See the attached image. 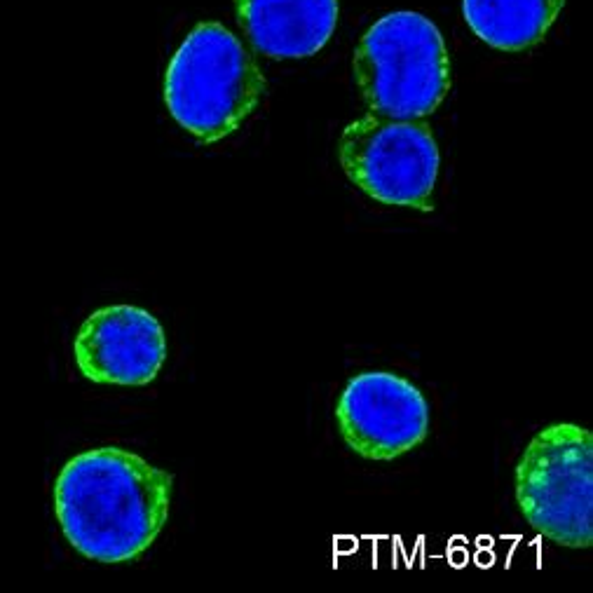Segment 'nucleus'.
Wrapping results in <instances>:
<instances>
[{
    "label": "nucleus",
    "instance_id": "f257e3e1",
    "mask_svg": "<svg viewBox=\"0 0 593 593\" xmlns=\"http://www.w3.org/2000/svg\"><path fill=\"white\" fill-rule=\"evenodd\" d=\"M174 476L125 448H92L54 481V514L78 554L104 565L132 563L167 526Z\"/></svg>",
    "mask_w": 593,
    "mask_h": 593
},
{
    "label": "nucleus",
    "instance_id": "f03ea898",
    "mask_svg": "<svg viewBox=\"0 0 593 593\" xmlns=\"http://www.w3.org/2000/svg\"><path fill=\"white\" fill-rule=\"evenodd\" d=\"M265 76L244 45L221 24H197L169 61L165 104L200 143L235 134L261 104Z\"/></svg>",
    "mask_w": 593,
    "mask_h": 593
},
{
    "label": "nucleus",
    "instance_id": "7ed1b4c3",
    "mask_svg": "<svg viewBox=\"0 0 593 593\" xmlns=\"http://www.w3.org/2000/svg\"><path fill=\"white\" fill-rule=\"evenodd\" d=\"M352 71L368 111L392 120L432 115L453 83L441 31L420 12L378 19L359 40Z\"/></svg>",
    "mask_w": 593,
    "mask_h": 593
},
{
    "label": "nucleus",
    "instance_id": "20e7f679",
    "mask_svg": "<svg viewBox=\"0 0 593 593\" xmlns=\"http://www.w3.org/2000/svg\"><path fill=\"white\" fill-rule=\"evenodd\" d=\"M516 502L537 533L565 549L593 544V436L558 422L540 429L516 465Z\"/></svg>",
    "mask_w": 593,
    "mask_h": 593
},
{
    "label": "nucleus",
    "instance_id": "39448f33",
    "mask_svg": "<svg viewBox=\"0 0 593 593\" xmlns=\"http://www.w3.org/2000/svg\"><path fill=\"white\" fill-rule=\"evenodd\" d=\"M338 158L347 179L376 202L434 209L441 155L427 122L366 115L343 129Z\"/></svg>",
    "mask_w": 593,
    "mask_h": 593
},
{
    "label": "nucleus",
    "instance_id": "423d86ee",
    "mask_svg": "<svg viewBox=\"0 0 593 593\" xmlns=\"http://www.w3.org/2000/svg\"><path fill=\"white\" fill-rule=\"evenodd\" d=\"M345 446L364 460L387 462L427 439L429 406L422 392L390 371H366L345 385L336 404Z\"/></svg>",
    "mask_w": 593,
    "mask_h": 593
},
{
    "label": "nucleus",
    "instance_id": "0eeeda50",
    "mask_svg": "<svg viewBox=\"0 0 593 593\" xmlns=\"http://www.w3.org/2000/svg\"><path fill=\"white\" fill-rule=\"evenodd\" d=\"M73 357L78 371L92 383L141 387L158 378L167 357V338L148 310L106 305L80 326Z\"/></svg>",
    "mask_w": 593,
    "mask_h": 593
},
{
    "label": "nucleus",
    "instance_id": "6e6552de",
    "mask_svg": "<svg viewBox=\"0 0 593 593\" xmlns=\"http://www.w3.org/2000/svg\"><path fill=\"white\" fill-rule=\"evenodd\" d=\"M251 45L270 59H305L329 43L338 0H235Z\"/></svg>",
    "mask_w": 593,
    "mask_h": 593
},
{
    "label": "nucleus",
    "instance_id": "1a4fd4ad",
    "mask_svg": "<svg viewBox=\"0 0 593 593\" xmlns=\"http://www.w3.org/2000/svg\"><path fill=\"white\" fill-rule=\"evenodd\" d=\"M565 0H462L469 29L495 50L521 52L540 43Z\"/></svg>",
    "mask_w": 593,
    "mask_h": 593
}]
</instances>
